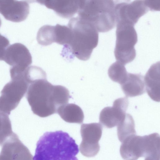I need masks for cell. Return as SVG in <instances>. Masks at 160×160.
Here are the masks:
<instances>
[{"mask_svg": "<svg viewBox=\"0 0 160 160\" xmlns=\"http://www.w3.org/2000/svg\"><path fill=\"white\" fill-rule=\"evenodd\" d=\"M57 113L67 122L81 124L82 123L84 115L81 108L73 103H66L59 106Z\"/></svg>", "mask_w": 160, "mask_h": 160, "instance_id": "obj_18", "label": "cell"}, {"mask_svg": "<svg viewBox=\"0 0 160 160\" xmlns=\"http://www.w3.org/2000/svg\"><path fill=\"white\" fill-rule=\"evenodd\" d=\"M142 136L136 134L130 135L122 142L120 152L125 160H135L142 157Z\"/></svg>", "mask_w": 160, "mask_h": 160, "instance_id": "obj_14", "label": "cell"}, {"mask_svg": "<svg viewBox=\"0 0 160 160\" xmlns=\"http://www.w3.org/2000/svg\"><path fill=\"white\" fill-rule=\"evenodd\" d=\"M124 65L117 61L112 64L108 70V75L110 78L120 85L125 81L128 75Z\"/></svg>", "mask_w": 160, "mask_h": 160, "instance_id": "obj_21", "label": "cell"}, {"mask_svg": "<svg viewBox=\"0 0 160 160\" xmlns=\"http://www.w3.org/2000/svg\"><path fill=\"white\" fill-rule=\"evenodd\" d=\"M1 24H2V22H1V20L0 18V26L1 25Z\"/></svg>", "mask_w": 160, "mask_h": 160, "instance_id": "obj_26", "label": "cell"}, {"mask_svg": "<svg viewBox=\"0 0 160 160\" xmlns=\"http://www.w3.org/2000/svg\"><path fill=\"white\" fill-rule=\"evenodd\" d=\"M117 132L118 139L121 142L128 136L136 134L134 121L131 114H126L117 126Z\"/></svg>", "mask_w": 160, "mask_h": 160, "instance_id": "obj_19", "label": "cell"}, {"mask_svg": "<svg viewBox=\"0 0 160 160\" xmlns=\"http://www.w3.org/2000/svg\"><path fill=\"white\" fill-rule=\"evenodd\" d=\"M129 2L114 4L116 23L121 22L134 25L140 18L149 10L144 0H135Z\"/></svg>", "mask_w": 160, "mask_h": 160, "instance_id": "obj_8", "label": "cell"}, {"mask_svg": "<svg viewBox=\"0 0 160 160\" xmlns=\"http://www.w3.org/2000/svg\"><path fill=\"white\" fill-rule=\"evenodd\" d=\"M3 61L11 66L10 72H24L32 62L29 50L20 43H14L8 47Z\"/></svg>", "mask_w": 160, "mask_h": 160, "instance_id": "obj_9", "label": "cell"}, {"mask_svg": "<svg viewBox=\"0 0 160 160\" xmlns=\"http://www.w3.org/2000/svg\"><path fill=\"white\" fill-rule=\"evenodd\" d=\"M28 3L23 1L0 0V13L8 20L18 22L25 20L29 13Z\"/></svg>", "mask_w": 160, "mask_h": 160, "instance_id": "obj_12", "label": "cell"}, {"mask_svg": "<svg viewBox=\"0 0 160 160\" xmlns=\"http://www.w3.org/2000/svg\"><path fill=\"white\" fill-rule=\"evenodd\" d=\"M146 90L154 101L160 102V62L152 65L144 78Z\"/></svg>", "mask_w": 160, "mask_h": 160, "instance_id": "obj_15", "label": "cell"}, {"mask_svg": "<svg viewBox=\"0 0 160 160\" xmlns=\"http://www.w3.org/2000/svg\"><path fill=\"white\" fill-rule=\"evenodd\" d=\"M9 43L8 39L0 33V60L3 61L6 51Z\"/></svg>", "mask_w": 160, "mask_h": 160, "instance_id": "obj_23", "label": "cell"}, {"mask_svg": "<svg viewBox=\"0 0 160 160\" xmlns=\"http://www.w3.org/2000/svg\"><path fill=\"white\" fill-rule=\"evenodd\" d=\"M129 105L127 97L115 100L112 107L103 108L100 113L99 122L108 128L117 126L123 118Z\"/></svg>", "mask_w": 160, "mask_h": 160, "instance_id": "obj_11", "label": "cell"}, {"mask_svg": "<svg viewBox=\"0 0 160 160\" xmlns=\"http://www.w3.org/2000/svg\"><path fill=\"white\" fill-rule=\"evenodd\" d=\"M121 85L127 97L141 95L145 92L144 77L141 74L128 73L126 80Z\"/></svg>", "mask_w": 160, "mask_h": 160, "instance_id": "obj_16", "label": "cell"}, {"mask_svg": "<svg viewBox=\"0 0 160 160\" xmlns=\"http://www.w3.org/2000/svg\"><path fill=\"white\" fill-rule=\"evenodd\" d=\"M0 153V160H32L33 156L28 148L14 133L4 142Z\"/></svg>", "mask_w": 160, "mask_h": 160, "instance_id": "obj_10", "label": "cell"}, {"mask_svg": "<svg viewBox=\"0 0 160 160\" xmlns=\"http://www.w3.org/2000/svg\"><path fill=\"white\" fill-rule=\"evenodd\" d=\"M84 0H44L43 5L52 9L59 16L70 18L79 10Z\"/></svg>", "mask_w": 160, "mask_h": 160, "instance_id": "obj_13", "label": "cell"}, {"mask_svg": "<svg viewBox=\"0 0 160 160\" xmlns=\"http://www.w3.org/2000/svg\"><path fill=\"white\" fill-rule=\"evenodd\" d=\"M78 145L67 132L62 131L47 132L37 144L33 160H78Z\"/></svg>", "mask_w": 160, "mask_h": 160, "instance_id": "obj_2", "label": "cell"}, {"mask_svg": "<svg viewBox=\"0 0 160 160\" xmlns=\"http://www.w3.org/2000/svg\"><path fill=\"white\" fill-rule=\"evenodd\" d=\"M1 91L0 111L9 115L27 92L29 84L24 73L11 78Z\"/></svg>", "mask_w": 160, "mask_h": 160, "instance_id": "obj_6", "label": "cell"}, {"mask_svg": "<svg viewBox=\"0 0 160 160\" xmlns=\"http://www.w3.org/2000/svg\"><path fill=\"white\" fill-rule=\"evenodd\" d=\"M28 3H32L35 2H38L41 5H43L44 0H23Z\"/></svg>", "mask_w": 160, "mask_h": 160, "instance_id": "obj_25", "label": "cell"}, {"mask_svg": "<svg viewBox=\"0 0 160 160\" xmlns=\"http://www.w3.org/2000/svg\"><path fill=\"white\" fill-rule=\"evenodd\" d=\"M77 13L79 18L92 25L98 32H106L115 26L112 0H84Z\"/></svg>", "mask_w": 160, "mask_h": 160, "instance_id": "obj_4", "label": "cell"}, {"mask_svg": "<svg viewBox=\"0 0 160 160\" xmlns=\"http://www.w3.org/2000/svg\"><path fill=\"white\" fill-rule=\"evenodd\" d=\"M149 10L152 11H160V0H144Z\"/></svg>", "mask_w": 160, "mask_h": 160, "instance_id": "obj_24", "label": "cell"}, {"mask_svg": "<svg viewBox=\"0 0 160 160\" xmlns=\"http://www.w3.org/2000/svg\"><path fill=\"white\" fill-rule=\"evenodd\" d=\"M68 26L72 32V38L68 45L64 46L63 56L69 52L71 58L75 56L81 60H88L98 44V32L92 25L78 16L71 18Z\"/></svg>", "mask_w": 160, "mask_h": 160, "instance_id": "obj_3", "label": "cell"}, {"mask_svg": "<svg viewBox=\"0 0 160 160\" xmlns=\"http://www.w3.org/2000/svg\"><path fill=\"white\" fill-rule=\"evenodd\" d=\"M101 125L97 123L83 124L80 128L82 140L79 146V150L83 156L91 157L98 152L100 146L98 142L102 133Z\"/></svg>", "mask_w": 160, "mask_h": 160, "instance_id": "obj_7", "label": "cell"}, {"mask_svg": "<svg viewBox=\"0 0 160 160\" xmlns=\"http://www.w3.org/2000/svg\"><path fill=\"white\" fill-rule=\"evenodd\" d=\"M159 134L154 133L143 136L142 157L147 160H159L160 155Z\"/></svg>", "mask_w": 160, "mask_h": 160, "instance_id": "obj_17", "label": "cell"}, {"mask_svg": "<svg viewBox=\"0 0 160 160\" xmlns=\"http://www.w3.org/2000/svg\"><path fill=\"white\" fill-rule=\"evenodd\" d=\"M72 34L68 26L57 24L53 26L54 42L65 46L68 45L71 39Z\"/></svg>", "mask_w": 160, "mask_h": 160, "instance_id": "obj_20", "label": "cell"}, {"mask_svg": "<svg viewBox=\"0 0 160 160\" xmlns=\"http://www.w3.org/2000/svg\"><path fill=\"white\" fill-rule=\"evenodd\" d=\"M116 24L114 55L117 61L125 65L133 61L136 57L134 46L138 41L137 34L134 25L121 22Z\"/></svg>", "mask_w": 160, "mask_h": 160, "instance_id": "obj_5", "label": "cell"}, {"mask_svg": "<svg viewBox=\"0 0 160 160\" xmlns=\"http://www.w3.org/2000/svg\"><path fill=\"white\" fill-rule=\"evenodd\" d=\"M13 132L9 115L0 111V145Z\"/></svg>", "mask_w": 160, "mask_h": 160, "instance_id": "obj_22", "label": "cell"}, {"mask_svg": "<svg viewBox=\"0 0 160 160\" xmlns=\"http://www.w3.org/2000/svg\"><path fill=\"white\" fill-rule=\"evenodd\" d=\"M26 98L33 113L46 117L57 113L58 108L67 103L71 96L66 87L52 85L47 78H41L29 84Z\"/></svg>", "mask_w": 160, "mask_h": 160, "instance_id": "obj_1", "label": "cell"}]
</instances>
